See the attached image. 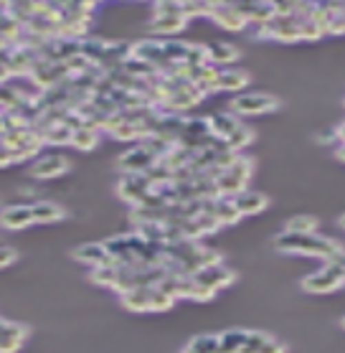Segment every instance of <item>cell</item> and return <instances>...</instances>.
Masks as SVG:
<instances>
[{
	"mask_svg": "<svg viewBox=\"0 0 345 353\" xmlns=\"http://www.w3.org/2000/svg\"><path fill=\"white\" fill-rule=\"evenodd\" d=\"M241 353H287V345L282 343L280 338L264 330H249Z\"/></svg>",
	"mask_w": 345,
	"mask_h": 353,
	"instance_id": "11",
	"label": "cell"
},
{
	"mask_svg": "<svg viewBox=\"0 0 345 353\" xmlns=\"http://www.w3.org/2000/svg\"><path fill=\"white\" fill-rule=\"evenodd\" d=\"M317 219L310 216V214H297V216H292L284 224V232H292V234H313L317 232Z\"/></svg>",
	"mask_w": 345,
	"mask_h": 353,
	"instance_id": "25",
	"label": "cell"
},
{
	"mask_svg": "<svg viewBox=\"0 0 345 353\" xmlns=\"http://www.w3.org/2000/svg\"><path fill=\"white\" fill-rule=\"evenodd\" d=\"M69 168H72V163H69V158H64V155H59V153L41 155L31 165V178H36V181H54V178L66 176Z\"/></svg>",
	"mask_w": 345,
	"mask_h": 353,
	"instance_id": "8",
	"label": "cell"
},
{
	"mask_svg": "<svg viewBox=\"0 0 345 353\" xmlns=\"http://www.w3.org/2000/svg\"><path fill=\"white\" fill-rule=\"evenodd\" d=\"M274 249L282 254H300V257H320L325 262L343 252V244L333 236H322V234H292L282 232L274 236Z\"/></svg>",
	"mask_w": 345,
	"mask_h": 353,
	"instance_id": "1",
	"label": "cell"
},
{
	"mask_svg": "<svg viewBox=\"0 0 345 353\" xmlns=\"http://www.w3.org/2000/svg\"><path fill=\"white\" fill-rule=\"evenodd\" d=\"M150 188H153V183H150L147 173H125L120 178V183H117V193L132 206H140L145 196L150 193Z\"/></svg>",
	"mask_w": 345,
	"mask_h": 353,
	"instance_id": "6",
	"label": "cell"
},
{
	"mask_svg": "<svg viewBox=\"0 0 345 353\" xmlns=\"http://www.w3.org/2000/svg\"><path fill=\"white\" fill-rule=\"evenodd\" d=\"M158 163H160V158H158L150 148H145L143 143L135 145L132 150H127V153L120 155L122 173H147V170H153Z\"/></svg>",
	"mask_w": 345,
	"mask_h": 353,
	"instance_id": "7",
	"label": "cell"
},
{
	"mask_svg": "<svg viewBox=\"0 0 345 353\" xmlns=\"http://www.w3.org/2000/svg\"><path fill=\"white\" fill-rule=\"evenodd\" d=\"M209 211L218 219V224L221 226H231L241 219V214H239V209H236V203H233L231 196H216V199H211Z\"/></svg>",
	"mask_w": 345,
	"mask_h": 353,
	"instance_id": "17",
	"label": "cell"
},
{
	"mask_svg": "<svg viewBox=\"0 0 345 353\" xmlns=\"http://www.w3.org/2000/svg\"><path fill=\"white\" fill-rule=\"evenodd\" d=\"M209 125H211L213 137H218V140H221L229 150H233V153L244 150V148L251 145V140H254V130L247 128V125L241 122V117H236L233 112L211 114Z\"/></svg>",
	"mask_w": 345,
	"mask_h": 353,
	"instance_id": "2",
	"label": "cell"
},
{
	"mask_svg": "<svg viewBox=\"0 0 345 353\" xmlns=\"http://www.w3.org/2000/svg\"><path fill=\"white\" fill-rule=\"evenodd\" d=\"M206 54H209V61L211 64H221V66H229L233 61H239V48L233 46V43H226V41H213L206 46Z\"/></svg>",
	"mask_w": 345,
	"mask_h": 353,
	"instance_id": "20",
	"label": "cell"
},
{
	"mask_svg": "<svg viewBox=\"0 0 345 353\" xmlns=\"http://www.w3.org/2000/svg\"><path fill=\"white\" fill-rule=\"evenodd\" d=\"M33 211V221L36 224H59L66 219L64 206H59L56 201H48V199H39L31 203Z\"/></svg>",
	"mask_w": 345,
	"mask_h": 353,
	"instance_id": "15",
	"label": "cell"
},
{
	"mask_svg": "<svg viewBox=\"0 0 345 353\" xmlns=\"http://www.w3.org/2000/svg\"><path fill=\"white\" fill-rule=\"evenodd\" d=\"M249 84V74L244 69H221L216 74V92H239Z\"/></svg>",
	"mask_w": 345,
	"mask_h": 353,
	"instance_id": "19",
	"label": "cell"
},
{
	"mask_svg": "<svg viewBox=\"0 0 345 353\" xmlns=\"http://www.w3.org/2000/svg\"><path fill=\"white\" fill-rule=\"evenodd\" d=\"M340 328L345 330V315H343V318H340Z\"/></svg>",
	"mask_w": 345,
	"mask_h": 353,
	"instance_id": "29",
	"label": "cell"
},
{
	"mask_svg": "<svg viewBox=\"0 0 345 353\" xmlns=\"http://www.w3.org/2000/svg\"><path fill=\"white\" fill-rule=\"evenodd\" d=\"M233 203H236V209H239L241 216H257L262 211L269 206V199H266L264 193L259 191H241L236 196H231Z\"/></svg>",
	"mask_w": 345,
	"mask_h": 353,
	"instance_id": "16",
	"label": "cell"
},
{
	"mask_svg": "<svg viewBox=\"0 0 345 353\" xmlns=\"http://www.w3.org/2000/svg\"><path fill=\"white\" fill-rule=\"evenodd\" d=\"M249 330L244 328H229L224 333H218V343H221V353H241L244 341H247Z\"/></svg>",
	"mask_w": 345,
	"mask_h": 353,
	"instance_id": "23",
	"label": "cell"
},
{
	"mask_svg": "<svg viewBox=\"0 0 345 353\" xmlns=\"http://www.w3.org/2000/svg\"><path fill=\"white\" fill-rule=\"evenodd\" d=\"M340 226H343V229H345V214H343V216H340Z\"/></svg>",
	"mask_w": 345,
	"mask_h": 353,
	"instance_id": "30",
	"label": "cell"
},
{
	"mask_svg": "<svg viewBox=\"0 0 345 353\" xmlns=\"http://www.w3.org/2000/svg\"><path fill=\"white\" fill-rule=\"evenodd\" d=\"M193 280L201 282L203 288H209V290H213V292H218V290L229 288V285L236 280V272H233V270H229L224 262H218V265L206 267V270H201L198 274H193Z\"/></svg>",
	"mask_w": 345,
	"mask_h": 353,
	"instance_id": "13",
	"label": "cell"
},
{
	"mask_svg": "<svg viewBox=\"0 0 345 353\" xmlns=\"http://www.w3.org/2000/svg\"><path fill=\"white\" fill-rule=\"evenodd\" d=\"M31 224H36L31 203H10V206L0 209V226L8 229V232H21V229H28Z\"/></svg>",
	"mask_w": 345,
	"mask_h": 353,
	"instance_id": "10",
	"label": "cell"
},
{
	"mask_svg": "<svg viewBox=\"0 0 345 353\" xmlns=\"http://www.w3.org/2000/svg\"><path fill=\"white\" fill-rule=\"evenodd\" d=\"M345 285V274L340 272V267L333 265V262H325V265L317 270V272L307 274L305 280L300 282V288L310 292V295H325V292H335Z\"/></svg>",
	"mask_w": 345,
	"mask_h": 353,
	"instance_id": "5",
	"label": "cell"
},
{
	"mask_svg": "<svg viewBox=\"0 0 345 353\" xmlns=\"http://www.w3.org/2000/svg\"><path fill=\"white\" fill-rule=\"evenodd\" d=\"M74 259L81 262V265H89L92 270L94 267H105V265H114L112 254L107 249L105 241H89V244H81V247L74 249Z\"/></svg>",
	"mask_w": 345,
	"mask_h": 353,
	"instance_id": "12",
	"label": "cell"
},
{
	"mask_svg": "<svg viewBox=\"0 0 345 353\" xmlns=\"http://www.w3.org/2000/svg\"><path fill=\"white\" fill-rule=\"evenodd\" d=\"M150 297L153 288H132L122 292V307L129 313H150Z\"/></svg>",
	"mask_w": 345,
	"mask_h": 353,
	"instance_id": "18",
	"label": "cell"
},
{
	"mask_svg": "<svg viewBox=\"0 0 345 353\" xmlns=\"http://www.w3.org/2000/svg\"><path fill=\"white\" fill-rule=\"evenodd\" d=\"M176 305V297L170 295L168 290H163L160 285L153 288V297H150V313H165Z\"/></svg>",
	"mask_w": 345,
	"mask_h": 353,
	"instance_id": "26",
	"label": "cell"
},
{
	"mask_svg": "<svg viewBox=\"0 0 345 353\" xmlns=\"http://www.w3.org/2000/svg\"><path fill=\"white\" fill-rule=\"evenodd\" d=\"M330 262H333V265L340 267V272L345 274V249H343V252H340V254H335V257L330 259Z\"/></svg>",
	"mask_w": 345,
	"mask_h": 353,
	"instance_id": "28",
	"label": "cell"
},
{
	"mask_svg": "<svg viewBox=\"0 0 345 353\" xmlns=\"http://www.w3.org/2000/svg\"><path fill=\"white\" fill-rule=\"evenodd\" d=\"M16 259H18L16 249L8 247V244H0V270H3V267H10Z\"/></svg>",
	"mask_w": 345,
	"mask_h": 353,
	"instance_id": "27",
	"label": "cell"
},
{
	"mask_svg": "<svg viewBox=\"0 0 345 353\" xmlns=\"http://www.w3.org/2000/svg\"><path fill=\"white\" fill-rule=\"evenodd\" d=\"M251 168H254V163H251L249 158L236 155V161L216 176L218 196H236V193L247 191V183H249V178H251Z\"/></svg>",
	"mask_w": 345,
	"mask_h": 353,
	"instance_id": "4",
	"label": "cell"
},
{
	"mask_svg": "<svg viewBox=\"0 0 345 353\" xmlns=\"http://www.w3.org/2000/svg\"><path fill=\"white\" fill-rule=\"evenodd\" d=\"M28 338V328L21 323L0 321V353H16Z\"/></svg>",
	"mask_w": 345,
	"mask_h": 353,
	"instance_id": "14",
	"label": "cell"
},
{
	"mask_svg": "<svg viewBox=\"0 0 345 353\" xmlns=\"http://www.w3.org/2000/svg\"><path fill=\"white\" fill-rule=\"evenodd\" d=\"M96 143H99V128H94V125H79V128L74 130L72 135V148H76V150H94Z\"/></svg>",
	"mask_w": 345,
	"mask_h": 353,
	"instance_id": "22",
	"label": "cell"
},
{
	"mask_svg": "<svg viewBox=\"0 0 345 353\" xmlns=\"http://www.w3.org/2000/svg\"><path fill=\"white\" fill-rule=\"evenodd\" d=\"M211 18H213L221 28H226V31H241V28H247V23H249V16H247L236 3H231V0L218 3L216 8L211 10Z\"/></svg>",
	"mask_w": 345,
	"mask_h": 353,
	"instance_id": "9",
	"label": "cell"
},
{
	"mask_svg": "<svg viewBox=\"0 0 345 353\" xmlns=\"http://www.w3.org/2000/svg\"><path fill=\"white\" fill-rule=\"evenodd\" d=\"M180 353H221L218 333H201V336H193L191 341L180 348Z\"/></svg>",
	"mask_w": 345,
	"mask_h": 353,
	"instance_id": "21",
	"label": "cell"
},
{
	"mask_svg": "<svg viewBox=\"0 0 345 353\" xmlns=\"http://www.w3.org/2000/svg\"><path fill=\"white\" fill-rule=\"evenodd\" d=\"M282 107L280 97L269 94V92H241L229 102V110H231L236 117H257V114L274 112Z\"/></svg>",
	"mask_w": 345,
	"mask_h": 353,
	"instance_id": "3",
	"label": "cell"
},
{
	"mask_svg": "<svg viewBox=\"0 0 345 353\" xmlns=\"http://www.w3.org/2000/svg\"><path fill=\"white\" fill-rule=\"evenodd\" d=\"M120 265H105V267H94L92 270V282L99 285V288H109L114 290L117 280H120Z\"/></svg>",
	"mask_w": 345,
	"mask_h": 353,
	"instance_id": "24",
	"label": "cell"
}]
</instances>
